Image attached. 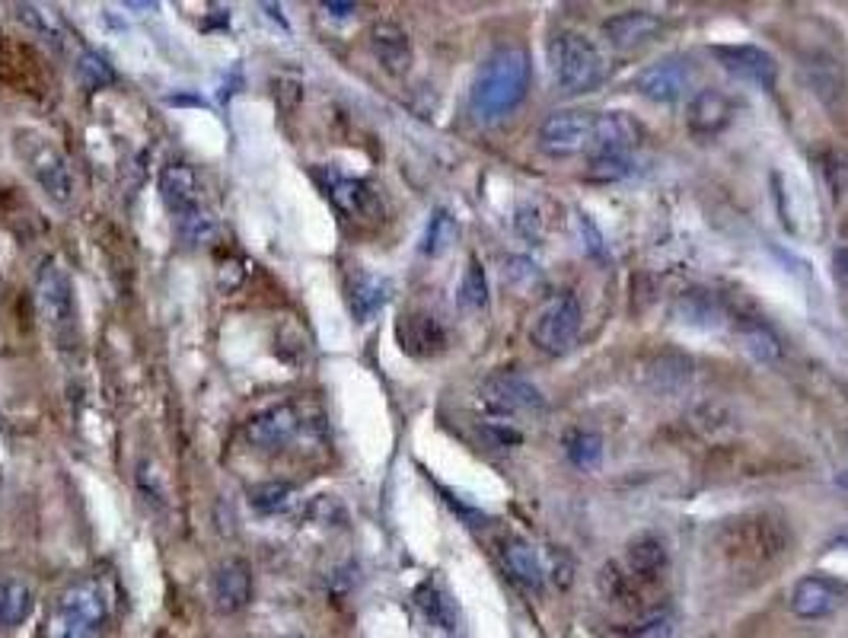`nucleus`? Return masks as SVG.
<instances>
[{
  "label": "nucleus",
  "instance_id": "f257e3e1",
  "mask_svg": "<svg viewBox=\"0 0 848 638\" xmlns=\"http://www.w3.org/2000/svg\"><path fill=\"white\" fill-rule=\"evenodd\" d=\"M788 546H791V534L785 521L765 511L740 514L718 524L708 542V549H714L718 559L740 575H753L775 565L788 552Z\"/></svg>",
  "mask_w": 848,
  "mask_h": 638
},
{
  "label": "nucleus",
  "instance_id": "f03ea898",
  "mask_svg": "<svg viewBox=\"0 0 848 638\" xmlns=\"http://www.w3.org/2000/svg\"><path fill=\"white\" fill-rule=\"evenodd\" d=\"M529 90V54L517 46L491 51L470 90V112L478 122H501Z\"/></svg>",
  "mask_w": 848,
  "mask_h": 638
},
{
  "label": "nucleus",
  "instance_id": "7ed1b4c3",
  "mask_svg": "<svg viewBox=\"0 0 848 638\" xmlns=\"http://www.w3.org/2000/svg\"><path fill=\"white\" fill-rule=\"evenodd\" d=\"M109 620V593L99 578H80L54 597L42 638H102Z\"/></svg>",
  "mask_w": 848,
  "mask_h": 638
},
{
  "label": "nucleus",
  "instance_id": "20e7f679",
  "mask_svg": "<svg viewBox=\"0 0 848 638\" xmlns=\"http://www.w3.org/2000/svg\"><path fill=\"white\" fill-rule=\"evenodd\" d=\"M549 71L562 93H590L607 77V61L581 33H559L549 42Z\"/></svg>",
  "mask_w": 848,
  "mask_h": 638
},
{
  "label": "nucleus",
  "instance_id": "39448f33",
  "mask_svg": "<svg viewBox=\"0 0 848 638\" xmlns=\"http://www.w3.org/2000/svg\"><path fill=\"white\" fill-rule=\"evenodd\" d=\"M13 145H16L20 160L26 163L29 176L39 183V189L46 192L48 201L67 208V204L74 201V173H71L67 157L54 148L46 135L29 132V128L16 132V135H13Z\"/></svg>",
  "mask_w": 848,
  "mask_h": 638
},
{
  "label": "nucleus",
  "instance_id": "423d86ee",
  "mask_svg": "<svg viewBox=\"0 0 848 638\" xmlns=\"http://www.w3.org/2000/svg\"><path fill=\"white\" fill-rule=\"evenodd\" d=\"M581 303L571 291H562V295H552L533 316V326H529V339L533 345L543 351V354H552V358H562L568 354L574 345H577V336H581Z\"/></svg>",
  "mask_w": 848,
  "mask_h": 638
},
{
  "label": "nucleus",
  "instance_id": "0eeeda50",
  "mask_svg": "<svg viewBox=\"0 0 848 638\" xmlns=\"http://www.w3.org/2000/svg\"><path fill=\"white\" fill-rule=\"evenodd\" d=\"M36 313L48 326L51 336L64 339L77 326V297L71 275L58 265L46 262L36 275Z\"/></svg>",
  "mask_w": 848,
  "mask_h": 638
},
{
  "label": "nucleus",
  "instance_id": "6e6552de",
  "mask_svg": "<svg viewBox=\"0 0 848 638\" xmlns=\"http://www.w3.org/2000/svg\"><path fill=\"white\" fill-rule=\"evenodd\" d=\"M316 179H320V186L329 196L332 204L348 221H358V224H379L383 221V201H379L377 192L364 179L345 176V173H338L332 166L316 170Z\"/></svg>",
  "mask_w": 848,
  "mask_h": 638
},
{
  "label": "nucleus",
  "instance_id": "1a4fd4ad",
  "mask_svg": "<svg viewBox=\"0 0 848 638\" xmlns=\"http://www.w3.org/2000/svg\"><path fill=\"white\" fill-rule=\"evenodd\" d=\"M594 115L584 109H562L552 112L539 128V148L549 157H574L581 150L594 148Z\"/></svg>",
  "mask_w": 848,
  "mask_h": 638
},
{
  "label": "nucleus",
  "instance_id": "9d476101",
  "mask_svg": "<svg viewBox=\"0 0 848 638\" xmlns=\"http://www.w3.org/2000/svg\"><path fill=\"white\" fill-rule=\"evenodd\" d=\"M300 425H303L300 409L290 405V402H278V405L255 412L246 422V441L252 443L255 450H282L297 438Z\"/></svg>",
  "mask_w": 848,
  "mask_h": 638
},
{
  "label": "nucleus",
  "instance_id": "9b49d317",
  "mask_svg": "<svg viewBox=\"0 0 848 638\" xmlns=\"http://www.w3.org/2000/svg\"><path fill=\"white\" fill-rule=\"evenodd\" d=\"M482 399L498 409V412H539L546 409V399L543 393L520 374H511V371H501V374H491L485 384H482Z\"/></svg>",
  "mask_w": 848,
  "mask_h": 638
},
{
  "label": "nucleus",
  "instance_id": "f8f14e48",
  "mask_svg": "<svg viewBox=\"0 0 848 638\" xmlns=\"http://www.w3.org/2000/svg\"><path fill=\"white\" fill-rule=\"evenodd\" d=\"M252 600V572L242 559H227L214 568L211 603L221 616H234Z\"/></svg>",
  "mask_w": 848,
  "mask_h": 638
},
{
  "label": "nucleus",
  "instance_id": "ddd939ff",
  "mask_svg": "<svg viewBox=\"0 0 848 638\" xmlns=\"http://www.w3.org/2000/svg\"><path fill=\"white\" fill-rule=\"evenodd\" d=\"M635 87H638L641 97H648L651 102L673 105L676 99H683V93L689 90V67L683 61H676V58L654 61V64H648L635 77Z\"/></svg>",
  "mask_w": 848,
  "mask_h": 638
},
{
  "label": "nucleus",
  "instance_id": "4468645a",
  "mask_svg": "<svg viewBox=\"0 0 848 638\" xmlns=\"http://www.w3.org/2000/svg\"><path fill=\"white\" fill-rule=\"evenodd\" d=\"M714 58L721 61V67L744 80V84H756V87H772L775 84V58L769 51L756 49V46H718Z\"/></svg>",
  "mask_w": 848,
  "mask_h": 638
},
{
  "label": "nucleus",
  "instance_id": "2eb2a0df",
  "mask_svg": "<svg viewBox=\"0 0 848 638\" xmlns=\"http://www.w3.org/2000/svg\"><path fill=\"white\" fill-rule=\"evenodd\" d=\"M660 29H663V20L651 10H625L603 23V36L619 51H635L648 46L651 39H658Z\"/></svg>",
  "mask_w": 848,
  "mask_h": 638
},
{
  "label": "nucleus",
  "instance_id": "dca6fc26",
  "mask_svg": "<svg viewBox=\"0 0 848 638\" xmlns=\"http://www.w3.org/2000/svg\"><path fill=\"white\" fill-rule=\"evenodd\" d=\"M645 141V128L628 112L594 115V153H632Z\"/></svg>",
  "mask_w": 848,
  "mask_h": 638
},
{
  "label": "nucleus",
  "instance_id": "f3484780",
  "mask_svg": "<svg viewBox=\"0 0 848 638\" xmlns=\"http://www.w3.org/2000/svg\"><path fill=\"white\" fill-rule=\"evenodd\" d=\"M160 196L163 204L183 217L201 208V186H198V173L191 170L189 163H170L160 173Z\"/></svg>",
  "mask_w": 848,
  "mask_h": 638
},
{
  "label": "nucleus",
  "instance_id": "a211bd4d",
  "mask_svg": "<svg viewBox=\"0 0 848 638\" xmlns=\"http://www.w3.org/2000/svg\"><path fill=\"white\" fill-rule=\"evenodd\" d=\"M371 51L377 58L379 64L389 71V74H406L409 64H412V42H409V33L392 23V20H377L371 26Z\"/></svg>",
  "mask_w": 848,
  "mask_h": 638
},
{
  "label": "nucleus",
  "instance_id": "6ab92c4d",
  "mask_svg": "<svg viewBox=\"0 0 848 638\" xmlns=\"http://www.w3.org/2000/svg\"><path fill=\"white\" fill-rule=\"evenodd\" d=\"M625 572L641 585V588H651L658 585L660 578L666 575V549L658 537L645 534V537H635V540L625 546Z\"/></svg>",
  "mask_w": 848,
  "mask_h": 638
},
{
  "label": "nucleus",
  "instance_id": "aec40b11",
  "mask_svg": "<svg viewBox=\"0 0 848 638\" xmlns=\"http://www.w3.org/2000/svg\"><path fill=\"white\" fill-rule=\"evenodd\" d=\"M399 345H402V351H409V354H415V358H427V354H437V351H444V345H447V333H444V326L437 323V316H431V313H406L402 320H399Z\"/></svg>",
  "mask_w": 848,
  "mask_h": 638
},
{
  "label": "nucleus",
  "instance_id": "412c9836",
  "mask_svg": "<svg viewBox=\"0 0 848 638\" xmlns=\"http://www.w3.org/2000/svg\"><path fill=\"white\" fill-rule=\"evenodd\" d=\"M843 603V590L830 578H801L791 590V610L801 620H823L833 616Z\"/></svg>",
  "mask_w": 848,
  "mask_h": 638
},
{
  "label": "nucleus",
  "instance_id": "4be33fe9",
  "mask_svg": "<svg viewBox=\"0 0 848 638\" xmlns=\"http://www.w3.org/2000/svg\"><path fill=\"white\" fill-rule=\"evenodd\" d=\"M734 115V102L718 93V90H702L699 97L689 102V132L693 135H702V138H711L718 135L721 128H727Z\"/></svg>",
  "mask_w": 848,
  "mask_h": 638
},
{
  "label": "nucleus",
  "instance_id": "5701e85b",
  "mask_svg": "<svg viewBox=\"0 0 848 638\" xmlns=\"http://www.w3.org/2000/svg\"><path fill=\"white\" fill-rule=\"evenodd\" d=\"M673 316L683 326H693V329H714L724 320V307L711 291L693 288V291H683L673 300Z\"/></svg>",
  "mask_w": 848,
  "mask_h": 638
},
{
  "label": "nucleus",
  "instance_id": "b1692460",
  "mask_svg": "<svg viewBox=\"0 0 848 638\" xmlns=\"http://www.w3.org/2000/svg\"><path fill=\"white\" fill-rule=\"evenodd\" d=\"M501 562L517 585H523L526 590L543 588V565L536 559V549L526 540H520V537L501 540Z\"/></svg>",
  "mask_w": 848,
  "mask_h": 638
},
{
  "label": "nucleus",
  "instance_id": "393cba45",
  "mask_svg": "<svg viewBox=\"0 0 848 638\" xmlns=\"http://www.w3.org/2000/svg\"><path fill=\"white\" fill-rule=\"evenodd\" d=\"M386 300H389V282L371 272H361L348 288V307L358 323H371L386 307Z\"/></svg>",
  "mask_w": 848,
  "mask_h": 638
},
{
  "label": "nucleus",
  "instance_id": "a878e982",
  "mask_svg": "<svg viewBox=\"0 0 848 638\" xmlns=\"http://www.w3.org/2000/svg\"><path fill=\"white\" fill-rule=\"evenodd\" d=\"M693 377V361L676 354V351H666V354H658L651 364H648V387L658 390V393H676L689 384Z\"/></svg>",
  "mask_w": 848,
  "mask_h": 638
},
{
  "label": "nucleus",
  "instance_id": "bb28decb",
  "mask_svg": "<svg viewBox=\"0 0 848 638\" xmlns=\"http://www.w3.org/2000/svg\"><path fill=\"white\" fill-rule=\"evenodd\" d=\"M600 593H603L607 603L622 606V610H632V613L645 610V606H641V585L625 572V565L610 562V565L600 572Z\"/></svg>",
  "mask_w": 848,
  "mask_h": 638
},
{
  "label": "nucleus",
  "instance_id": "cd10ccee",
  "mask_svg": "<svg viewBox=\"0 0 848 638\" xmlns=\"http://www.w3.org/2000/svg\"><path fill=\"white\" fill-rule=\"evenodd\" d=\"M33 613V588L23 578L0 581V629H16Z\"/></svg>",
  "mask_w": 848,
  "mask_h": 638
},
{
  "label": "nucleus",
  "instance_id": "c85d7f7f",
  "mask_svg": "<svg viewBox=\"0 0 848 638\" xmlns=\"http://www.w3.org/2000/svg\"><path fill=\"white\" fill-rule=\"evenodd\" d=\"M16 20L23 23V26H29L33 33H39L42 39H46L51 49H64V39H67V33H64V26H61V20L46 10V7H39V3H16Z\"/></svg>",
  "mask_w": 848,
  "mask_h": 638
},
{
  "label": "nucleus",
  "instance_id": "c756f323",
  "mask_svg": "<svg viewBox=\"0 0 848 638\" xmlns=\"http://www.w3.org/2000/svg\"><path fill=\"white\" fill-rule=\"evenodd\" d=\"M740 342H744V348L753 354L759 364H775L782 358L778 336L769 326H762V323H744L740 326Z\"/></svg>",
  "mask_w": 848,
  "mask_h": 638
},
{
  "label": "nucleus",
  "instance_id": "7c9ffc66",
  "mask_svg": "<svg viewBox=\"0 0 848 638\" xmlns=\"http://www.w3.org/2000/svg\"><path fill=\"white\" fill-rule=\"evenodd\" d=\"M568 460L581 470H597L603 463V441L594 431H571L565 438Z\"/></svg>",
  "mask_w": 848,
  "mask_h": 638
},
{
  "label": "nucleus",
  "instance_id": "2f4dec72",
  "mask_svg": "<svg viewBox=\"0 0 848 638\" xmlns=\"http://www.w3.org/2000/svg\"><path fill=\"white\" fill-rule=\"evenodd\" d=\"M488 303V282H485V268L478 259H470L463 282H460V307L463 310H485Z\"/></svg>",
  "mask_w": 848,
  "mask_h": 638
},
{
  "label": "nucleus",
  "instance_id": "473e14b6",
  "mask_svg": "<svg viewBox=\"0 0 848 638\" xmlns=\"http://www.w3.org/2000/svg\"><path fill=\"white\" fill-rule=\"evenodd\" d=\"M457 221L447 214V211H437L427 224V234H424V255H444L450 246L457 243Z\"/></svg>",
  "mask_w": 848,
  "mask_h": 638
},
{
  "label": "nucleus",
  "instance_id": "72a5a7b5",
  "mask_svg": "<svg viewBox=\"0 0 848 638\" xmlns=\"http://www.w3.org/2000/svg\"><path fill=\"white\" fill-rule=\"evenodd\" d=\"M176 224H179V237H183L189 246L211 243V240L217 237V221H214L208 211H201V208L191 211V214L176 217Z\"/></svg>",
  "mask_w": 848,
  "mask_h": 638
},
{
  "label": "nucleus",
  "instance_id": "f704fd0d",
  "mask_svg": "<svg viewBox=\"0 0 848 638\" xmlns=\"http://www.w3.org/2000/svg\"><path fill=\"white\" fill-rule=\"evenodd\" d=\"M77 77H80L84 87H90V90H102V87L115 84L112 64H109L102 54H96V51H84V54H80V61H77Z\"/></svg>",
  "mask_w": 848,
  "mask_h": 638
},
{
  "label": "nucleus",
  "instance_id": "c9c22d12",
  "mask_svg": "<svg viewBox=\"0 0 848 638\" xmlns=\"http://www.w3.org/2000/svg\"><path fill=\"white\" fill-rule=\"evenodd\" d=\"M249 501H252L255 511L275 514V511H284L294 501V486H287V483H262V486H255V489L249 491Z\"/></svg>",
  "mask_w": 848,
  "mask_h": 638
},
{
  "label": "nucleus",
  "instance_id": "e433bc0d",
  "mask_svg": "<svg viewBox=\"0 0 848 638\" xmlns=\"http://www.w3.org/2000/svg\"><path fill=\"white\" fill-rule=\"evenodd\" d=\"M628 173H632L628 153H594L590 170H587V176L597 183H615V179H625Z\"/></svg>",
  "mask_w": 848,
  "mask_h": 638
},
{
  "label": "nucleus",
  "instance_id": "4c0bfd02",
  "mask_svg": "<svg viewBox=\"0 0 848 638\" xmlns=\"http://www.w3.org/2000/svg\"><path fill=\"white\" fill-rule=\"evenodd\" d=\"M628 638H673V616L663 610H648L632 629Z\"/></svg>",
  "mask_w": 848,
  "mask_h": 638
},
{
  "label": "nucleus",
  "instance_id": "58836bf2",
  "mask_svg": "<svg viewBox=\"0 0 848 638\" xmlns=\"http://www.w3.org/2000/svg\"><path fill=\"white\" fill-rule=\"evenodd\" d=\"M549 575H552V585L559 590H568L574 585V555L562 549V546H549Z\"/></svg>",
  "mask_w": 848,
  "mask_h": 638
},
{
  "label": "nucleus",
  "instance_id": "ea45409f",
  "mask_svg": "<svg viewBox=\"0 0 848 638\" xmlns=\"http://www.w3.org/2000/svg\"><path fill=\"white\" fill-rule=\"evenodd\" d=\"M826 176L836 196H843L848 189V150H833L826 157Z\"/></svg>",
  "mask_w": 848,
  "mask_h": 638
},
{
  "label": "nucleus",
  "instance_id": "a19ab883",
  "mask_svg": "<svg viewBox=\"0 0 848 638\" xmlns=\"http://www.w3.org/2000/svg\"><path fill=\"white\" fill-rule=\"evenodd\" d=\"M833 268H836V278L848 285V246L843 249H836V255H833Z\"/></svg>",
  "mask_w": 848,
  "mask_h": 638
},
{
  "label": "nucleus",
  "instance_id": "79ce46f5",
  "mask_svg": "<svg viewBox=\"0 0 848 638\" xmlns=\"http://www.w3.org/2000/svg\"><path fill=\"white\" fill-rule=\"evenodd\" d=\"M323 10H326L329 16H351L358 7H354V3H338V0H326V3H323Z\"/></svg>",
  "mask_w": 848,
  "mask_h": 638
},
{
  "label": "nucleus",
  "instance_id": "37998d69",
  "mask_svg": "<svg viewBox=\"0 0 848 638\" xmlns=\"http://www.w3.org/2000/svg\"><path fill=\"white\" fill-rule=\"evenodd\" d=\"M294 638H297V636H294Z\"/></svg>",
  "mask_w": 848,
  "mask_h": 638
}]
</instances>
